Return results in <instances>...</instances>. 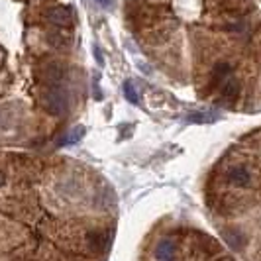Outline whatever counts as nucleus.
Instances as JSON below:
<instances>
[{
	"instance_id": "1",
	"label": "nucleus",
	"mask_w": 261,
	"mask_h": 261,
	"mask_svg": "<svg viewBox=\"0 0 261 261\" xmlns=\"http://www.w3.org/2000/svg\"><path fill=\"white\" fill-rule=\"evenodd\" d=\"M41 106L47 114L51 116H61L65 114L67 108H69V94H67L65 89L53 85L49 89L41 92Z\"/></svg>"
},
{
	"instance_id": "2",
	"label": "nucleus",
	"mask_w": 261,
	"mask_h": 261,
	"mask_svg": "<svg viewBox=\"0 0 261 261\" xmlns=\"http://www.w3.org/2000/svg\"><path fill=\"white\" fill-rule=\"evenodd\" d=\"M41 81L45 83V85H57V83H61L63 77H65V67L61 65V63H57V61H51V63H45V65L41 67Z\"/></svg>"
},
{
	"instance_id": "3",
	"label": "nucleus",
	"mask_w": 261,
	"mask_h": 261,
	"mask_svg": "<svg viewBox=\"0 0 261 261\" xmlns=\"http://www.w3.org/2000/svg\"><path fill=\"white\" fill-rule=\"evenodd\" d=\"M110 240H112V234H110V232H105V230H91V232L87 234V244H89V248H91L94 253L105 251V249L108 248V244H110Z\"/></svg>"
},
{
	"instance_id": "4",
	"label": "nucleus",
	"mask_w": 261,
	"mask_h": 261,
	"mask_svg": "<svg viewBox=\"0 0 261 261\" xmlns=\"http://www.w3.org/2000/svg\"><path fill=\"white\" fill-rule=\"evenodd\" d=\"M47 20L51 22L53 26L67 28L73 22V12H71V8H67V6H55V8H49V10H47Z\"/></svg>"
},
{
	"instance_id": "5",
	"label": "nucleus",
	"mask_w": 261,
	"mask_h": 261,
	"mask_svg": "<svg viewBox=\"0 0 261 261\" xmlns=\"http://www.w3.org/2000/svg\"><path fill=\"white\" fill-rule=\"evenodd\" d=\"M232 73V65L228 61H218L212 69V77H210V87H218L224 79Z\"/></svg>"
},
{
	"instance_id": "6",
	"label": "nucleus",
	"mask_w": 261,
	"mask_h": 261,
	"mask_svg": "<svg viewBox=\"0 0 261 261\" xmlns=\"http://www.w3.org/2000/svg\"><path fill=\"white\" fill-rule=\"evenodd\" d=\"M228 179L236 185V187H248L251 183V175H249L248 169L244 167H232L228 171Z\"/></svg>"
},
{
	"instance_id": "7",
	"label": "nucleus",
	"mask_w": 261,
	"mask_h": 261,
	"mask_svg": "<svg viewBox=\"0 0 261 261\" xmlns=\"http://www.w3.org/2000/svg\"><path fill=\"white\" fill-rule=\"evenodd\" d=\"M173 255H175V244H173L171 240H163V242L157 244L155 257L159 261H169V259H173Z\"/></svg>"
},
{
	"instance_id": "8",
	"label": "nucleus",
	"mask_w": 261,
	"mask_h": 261,
	"mask_svg": "<svg viewBox=\"0 0 261 261\" xmlns=\"http://www.w3.org/2000/svg\"><path fill=\"white\" fill-rule=\"evenodd\" d=\"M238 96H240V83L236 81V79H230V83H226V87H224V92H222V98L226 102H236L238 100Z\"/></svg>"
},
{
	"instance_id": "9",
	"label": "nucleus",
	"mask_w": 261,
	"mask_h": 261,
	"mask_svg": "<svg viewBox=\"0 0 261 261\" xmlns=\"http://www.w3.org/2000/svg\"><path fill=\"white\" fill-rule=\"evenodd\" d=\"M85 136V126H75L73 130L67 134L65 138L59 140V145H71V144H79Z\"/></svg>"
},
{
	"instance_id": "10",
	"label": "nucleus",
	"mask_w": 261,
	"mask_h": 261,
	"mask_svg": "<svg viewBox=\"0 0 261 261\" xmlns=\"http://www.w3.org/2000/svg\"><path fill=\"white\" fill-rule=\"evenodd\" d=\"M124 96L128 98V102H132V105H138L140 102V92L136 89V83L134 81H126L124 83Z\"/></svg>"
},
{
	"instance_id": "11",
	"label": "nucleus",
	"mask_w": 261,
	"mask_h": 261,
	"mask_svg": "<svg viewBox=\"0 0 261 261\" xmlns=\"http://www.w3.org/2000/svg\"><path fill=\"white\" fill-rule=\"evenodd\" d=\"M214 118H216V114H212V112H195V114H189L187 120L195 122V124H204V122H212Z\"/></svg>"
},
{
	"instance_id": "12",
	"label": "nucleus",
	"mask_w": 261,
	"mask_h": 261,
	"mask_svg": "<svg viewBox=\"0 0 261 261\" xmlns=\"http://www.w3.org/2000/svg\"><path fill=\"white\" fill-rule=\"evenodd\" d=\"M226 242H228L232 248H242V246H244V236L240 234L238 230H232V232L226 234Z\"/></svg>"
},
{
	"instance_id": "13",
	"label": "nucleus",
	"mask_w": 261,
	"mask_h": 261,
	"mask_svg": "<svg viewBox=\"0 0 261 261\" xmlns=\"http://www.w3.org/2000/svg\"><path fill=\"white\" fill-rule=\"evenodd\" d=\"M47 39H49V43L51 45H59V47H63V45H67L65 41H63V36L61 34H55V32H51V34H47Z\"/></svg>"
},
{
	"instance_id": "14",
	"label": "nucleus",
	"mask_w": 261,
	"mask_h": 261,
	"mask_svg": "<svg viewBox=\"0 0 261 261\" xmlns=\"http://www.w3.org/2000/svg\"><path fill=\"white\" fill-rule=\"evenodd\" d=\"M92 51H94V57H96L98 65H105V57H102V51H100V47H98V45H92Z\"/></svg>"
},
{
	"instance_id": "15",
	"label": "nucleus",
	"mask_w": 261,
	"mask_h": 261,
	"mask_svg": "<svg viewBox=\"0 0 261 261\" xmlns=\"http://www.w3.org/2000/svg\"><path fill=\"white\" fill-rule=\"evenodd\" d=\"M98 6H102V8H110L112 6V0H94Z\"/></svg>"
},
{
	"instance_id": "16",
	"label": "nucleus",
	"mask_w": 261,
	"mask_h": 261,
	"mask_svg": "<svg viewBox=\"0 0 261 261\" xmlns=\"http://www.w3.org/2000/svg\"><path fill=\"white\" fill-rule=\"evenodd\" d=\"M4 181H6V175H4V171H0V187L4 185Z\"/></svg>"
},
{
	"instance_id": "17",
	"label": "nucleus",
	"mask_w": 261,
	"mask_h": 261,
	"mask_svg": "<svg viewBox=\"0 0 261 261\" xmlns=\"http://www.w3.org/2000/svg\"><path fill=\"white\" fill-rule=\"evenodd\" d=\"M169 261H173V259H169Z\"/></svg>"
}]
</instances>
